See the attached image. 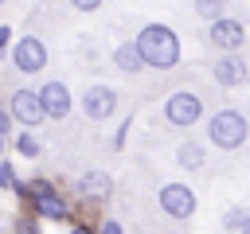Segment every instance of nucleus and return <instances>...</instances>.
I'll use <instances>...</instances> for the list:
<instances>
[{
    "label": "nucleus",
    "mask_w": 250,
    "mask_h": 234,
    "mask_svg": "<svg viewBox=\"0 0 250 234\" xmlns=\"http://www.w3.org/2000/svg\"><path fill=\"white\" fill-rule=\"evenodd\" d=\"M70 4H74V8H78V12H94V8H98V4H102V0H70Z\"/></svg>",
    "instance_id": "obj_19"
},
{
    "label": "nucleus",
    "mask_w": 250,
    "mask_h": 234,
    "mask_svg": "<svg viewBox=\"0 0 250 234\" xmlns=\"http://www.w3.org/2000/svg\"><path fill=\"white\" fill-rule=\"evenodd\" d=\"M8 39H12V31H8V27H4V23H0V47H4V43H8Z\"/></svg>",
    "instance_id": "obj_21"
},
{
    "label": "nucleus",
    "mask_w": 250,
    "mask_h": 234,
    "mask_svg": "<svg viewBox=\"0 0 250 234\" xmlns=\"http://www.w3.org/2000/svg\"><path fill=\"white\" fill-rule=\"evenodd\" d=\"M27 191L35 195V211H39V214H47V218H66V203L55 195V187H51V183L35 179Z\"/></svg>",
    "instance_id": "obj_10"
},
{
    "label": "nucleus",
    "mask_w": 250,
    "mask_h": 234,
    "mask_svg": "<svg viewBox=\"0 0 250 234\" xmlns=\"http://www.w3.org/2000/svg\"><path fill=\"white\" fill-rule=\"evenodd\" d=\"M8 117L12 121H20V125H39L43 121V109H39V98H35V90H16L12 94V109H8Z\"/></svg>",
    "instance_id": "obj_8"
},
{
    "label": "nucleus",
    "mask_w": 250,
    "mask_h": 234,
    "mask_svg": "<svg viewBox=\"0 0 250 234\" xmlns=\"http://www.w3.org/2000/svg\"><path fill=\"white\" fill-rule=\"evenodd\" d=\"M242 234H250V214H246V218H242Z\"/></svg>",
    "instance_id": "obj_23"
},
{
    "label": "nucleus",
    "mask_w": 250,
    "mask_h": 234,
    "mask_svg": "<svg viewBox=\"0 0 250 234\" xmlns=\"http://www.w3.org/2000/svg\"><path fill=\"white\" fill-rule=\"evenodd\" d=\"M12 62H16V70H23V74H39L43 62H47V47H43V39H35V35L20 39V43L12 47Z\"/></svg>",
    "instance_id": "obj_4"
},
{
    "label": "nucleus",
    "mask_w": 250,
    "mask_h": 234,
    "mask_svg": "<svg viewBox=\"0 0 250 234\" xmlns=\"http://www.w3.org/2000/svg\"><path fill=\"white\" fill-rule=\"evenodd\" d=\"M246 78H250V66H246L238 55L219 58V66H215V82H219V86H242Z\"/></svg>",
    "instance_id": "obj_11"
},
{
    "label": "nucleus",
    "mask_w": 250,
    "mask_h": 234,
    "mask_svg": "<svg viewBox=\"0 0 250 234\" xmlns=\"http://www.w3.org/2000/svg\"><path fill=\"white\" fill-rule=\"evenodd\" d=\"M223 4H227V0H195V12H199L203 20H211V23H215V20H223V16H219V12H223Z\"/></svg>",
    "instance_id": "obj_15"
},
{
    "label": "nucleus",
    "mask_w": 250,
    "mask_h": 234,
    "mask_svg": "<svg viewBox=\"0 0 250 234\" xmlns=\"http://www.w3.org/2000/svg\"><path fill=\"white\" fill-rule=\"evenodd\" d=\"M0 187H20V183H16V172H12V164H4V160H0Z\"/></svg>",
    "instance_id": "obj_17"
},
{
    "label": "nucleus",
    "mask_w": 250,
    "mask_h": 234,
    "mask_svg": "<svg viewBox=\"0 0 250 234\" xmlns=\"http://www.w3.org/2000/svg\"><path fill=\"white\" fill-rule=\"evenodd\" d=\"M164 117H168L172 125H180V129H188V125H195V121L203 117V101H199L195 94H188V90H180V94H172V98L164 101Z\"/></svg>",
    "instance_id": "obj_3"
},
{
    "label": "nucleus",
    "mask_w": 250,
    "mask_h": 234,
    "mask_svg": "<svg viewBox=\"0 0 250 234\" xmlns=\"http://www.w3.org/2000/svg\"><path fill=\"white\" fill-rule=\"evenodd\" d=\"M82 109H86L90 121H105V117L117 109V94H113L109 86H90L86 98H82Z\"/></svg>",
    "instance_id": "obj_7"
},
{
    "label": "nucleus",
    "mask_w": 250,
    "mask_h": 234,
    "mask_svg": "<svg viewBox=\"0 0 250 234\" xmlns=\"http://www.w3.org/2000/svg\"><path fill=\"white\" fill-rule=\"evenodd\" d=\"M0 152H4V136H0Z\"/></svg>",
    "instance_id": "obj_24"
},
{
    "label": "nucleus",
    "mask_w": 250,
    "mask_h": 234,
    "mask_svg": "<svg viewBox=\"0 0 250 234\" xmlns=\"http://www.w3.org/2000/svg\"><path fill=\"white\" fill-rule=\"evenodd\" d=\"M35 98H39V109H43V117H55V121H62V117L70 113V90H66L62 82H47L43 90H35Z\"/></svg>",
    "instance_id": "obj_6"
},
{
    "label": "nucleus",
    "mask_w": 250,
    "mask_h": 234,
    "mask_svg": "<svg viewBox=\"0 0 250 234\" xmlns=\"http://www.w3.org/2000/svg\"><path fill=\"white\" fill-rule=\"evenodd\" d=\"M78 191H82L86 199H109L113 183H109V176H105V172H86V176L78 179Z\"/></svg>",
    "instance_id": "obj_12"
},
{
    "label": "nucleus",
    "mask_w": 250,
    "mask_h": 234,
    "mask_svg": "<svg viewBox=\"0 0 250 234\" xmlns=\"http://www.w3.org/2000/svg\"><path fill=\"white\" fill-rule=\"evenodd\" d=\"M176 156H180V164H184L188 172H195V168H203V148H199L195 140H188V144H180V152H176Z\"/></svg>",
    "instance_id": "obj_14"
},
{
    "label": "nucleus",
    "mask_w": 250,
    "mask_h": 234,
    "mask_svg": "<svg viewBox=\"0 0 250 234\" xmlns=\"http://www.w3.org/2000/svg\"><path fill=\"white\" fill-rule=\"evenodd\" d=\"M16 144H20V152H23V156H35V152H39V140H35L31 133H23V136H20Z\"/></svg>",
    "instance_id": "obj_16"
},
{
    "label": "nucleus",
    "mask_w": 250,
    "mask_h": 234,
    "mask_svg": "<svg viewBox=\"0 0 250 234\" xmlns=\"http://www.w3.org/2000/svg\"><path fill=\"white\" fill-rule=\"evenodd\" d=\"M8 125H12V117H8L4 109H0V136H8Z\"/></svg>",
    "instance_id": "obj_20"
},
{
    "label": "nucleus",
    "mask_w": 250,
    "mask_h": 234,
    "mask_svg": "<svg viewBox=\"0 0 250 234\" xmlns=\"http://www.w3.org/2000/svg\"><path fill=\"white\" fill-rule=\"evenodd\" d=\"M98 234H125V230H121V222H113V218H109V222H102V230H98Z\"/></svg>",
    "instance_id": "obj_18"
},
{
    "label": "nucleus",
    "mask_w": 250,
    "mask_h": 234,
    "mask_svg": "<svg viewBox=\"0 0 250 234\" xmlns=\"http://www.w3.org/2000/svg\"><path fill=\"white\" fill-rule=\"evenodd\" d=\"M113 62H117V70H125V74H137V70H141V55H137L133 43H121V47L113 51Z\"/></svg>",
    "instance_id": "obj_13"
},
{
    "label": "nucleus",
    "mask_w": 250,
    "mask_h": 234,
    "mask_svg": "<svg viewBox=\"0 0 250 234\" xmlns=\"http://www.w3.org/2000/svg\"><path fill=\"white\" fill-rule=\"evenodd\" d=\"M160 207H164V214H172V218H188V214L195 211V191H191L188 183H164V187H160Z\"/></svg>",
    "instance_id": "obj_5"
},
{
    "label": "nucleus",
    "mask_w": 250,
    "mask_h": 234,
    "mask_svg": "<svg viewBox=\"0 0 250 234\" xmlns=\"http://www.w3.org/2000/svg\"><path fill=\"white\" fill-rule=\"evenodd\" d=\"M137 55H141V66H156V70H168L180 62V39L172 27L164 23H148L141 35H137Z\"/></svg>",
    "instance_id": "obj_1"
},
{
    "label": "nucleus",
    "mask_w": 250,
    "mask_h": 234,
    "mask_svg": "<svg viewBox=\"0 0 250 234\" xmlns=\"http://www.w3.org/2000/svg\"><path fill=\"white\" fill-rule=\"evenodd\" d=\"M211 43L223 47V51H238L246 43V27L238 20H215L211 23Z\"/></svg>",
    "instance_id": "obj_9"
},
{
    "label": "nucleus",
    "mask_w": 250,
    "mask_h": 234,
    "mask_svg": "<svg viewBox=\"0 0 250 234\" xmlns=\"http://www.w3.org/2000/svg\"><path fill=\"white\" fill-rule=\"evenodd\" d=\"M70 234H94V230H86V226H74V230H70Z\"/></svg>",
    "instance_id": "obj_22"
},
{
    "label": "nucleus",
    "mask_w": 250,
    "mask_h": 234,
    "mask_svg": "<svg viewBox=\"0 0 250 234\" xmlns=\"http://www.w3.org/2000/svg\"><path fill=\"white\" fill-rule=\"evenodd\" d=\"M207 136H211V144H215V148H238V144L250 136V125H246V117H242V113L223 109V113H215V117H211Z\"/></svg>",
    "instance_id": "obj_2"
}]
</instances>
